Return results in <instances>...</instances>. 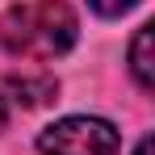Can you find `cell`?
Returning <instances> with one entry per match:
<instances>
[{"instance_id":"277c9868","label":"cell","mask_w":155,"mask_h":155,"mask_svg":"<svg viewBox=\"0 0 155 155\" xmlns=\"http://www.w3.org/2000/svg\"><path fill=\"white\" fill-rule=\"evenodd\" d=\"M13 88L17 92H29L25 105H46L54 97V80H13Z\"/></svg>"},{"instance_id":"7a4b0ae2","label":"cell","mask_w":155,"mask_h":155,"mask_svg":"<svg viewBox=\"0 0 155 155\" xmlns=\"http://www.w3.org/2000/svg\"><path fill=\"white\" fill-rule=\"evenodd\" d=\"M117 147H122V138H117L113 122L88 117V113L59 117L54 126H46L38 134L42 155H117Z\"/></svg>"},{"instance_id":"3957f363","label":"cell","mask_w":155,"mask_h":155,"mask_svg":"<svg viewBox=\"0 0 155 155\" xmlns=\"http://www.w3.org/2000/svg\"><path fill=\"white\" fill-rule=\"evenodd\" d=\"M151 42H155V25H138L134 42H130V76L138 80L143 92L155 88V59H151Z\"/></svg>"},{"instance_id":"52a82bcc","label":"cell","mask_w":155,"mask_h":155,"mask_svg":"<svg viewBox=\"0 0 155 155\" xmlns=\"http://www.w3.org/2000/svg\"><path fill=\"white\" fill-rule=\"evenodd\" d=\"M4 122H8V105H4V97H0V130H4Z\"/></svg>"},{"instance_id":"6da1fadb","label":"cell","mask_w":155,"mask_h":155,"mask_svg":"<svg viewBox=\"0 0 155 155\" xmlns=\"http://www.w3.org/2000/svg\"><path fill=\"white\" fill-rule=\"evenodd\" d=\"M76 38L80 21L67 0H21V4H8L0 17V46L17 59L51 63L71 51Z\"/></svg>"},{"instance_id":"5b68a950","label":"cell","mask_w":155,"mask_h":155,"mask_svg":"<svg viewBox=\"0 0 155 155\" xmlns=\"http://www.w3.org/2000/svg\"><path fill=\"white\" fill-rule=\"evenodd\" d=\"M88 4H92L101 17H122V13H130L138 0H88Z\"/></svg>"},{"instance_id":"8992f818","label":"cell","mask_w":155,"mask_h":155,"mask_svg":"<svg viewBox=\"0 0 155 155\" xmlns=\"http://www.w3.org/2000/svg\"><path fill=\"white\" fill-rule=\"evenodd\" d=\"M151 147H155V138H151V134H143L138 147H134V155H151Z\"/></svg>"}]
</instances>
